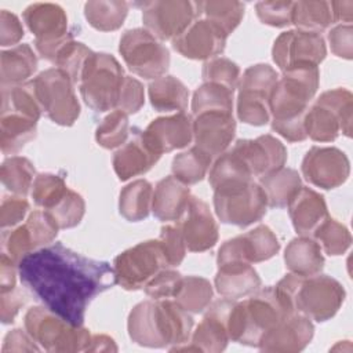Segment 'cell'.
<instances>
[{
	"mask_svg": "<svg viewBox=\"0 0 353 353\" xmlns=\"http://www.w3.org/2000/svg\"><path fill=\"white\" fill-rule=\"evenodd\" d=\"M21 283L46 307L83 325L88 305L116 284L113 266L87 258L61 243L37 248L18 263Z\"/></svg>",
	"mask_w": 353,
	"mask_h": 353,
	"instance_id": "6da1fadb",
	"label": "cell"
},
{
	"mask_svg": "<svg viewBox=\"0 0 353 353\" xmlns=\"http://www.w3.org/2000/svg\"><path fill=\"white\" fill-rule=\"evenodd\" d=\"M320 83V70L313 63H298L277 79L270 94L272 128L288 142L307 138L305 116Z\"/></svg>",
	"mask_w": 353,
	"mask_h": 353,
	"instance_id": "7a4b0ae2",
	"label": "cell"
},
{
	"mask_svg": "<svg viewBox=\"0 0 353 353\" xmlns=\"http://www.w3.org/2000/svg\"><path fill=\"white\" fill-rule=\"evenodd\" d=\"M128 335L145 347H176L188 343L193 319L175 301L148 299L137 303L128 314Z\"/></svg>",
	"mask_w": 353,
	"mask_h": 353,
	"instance_id": "3957f363",
	"label": "cell"
},
{
	"mask_svg": "<svg viewBox=\"0 0 353 353\" xmlns=\"http://www.w3.org/2000/svg\"><path fill=\"white\" fill-rule=\"evenodd\" d=\"M292 313L276 287L259 288L243 302L232 301L228 312L229 339L258 347L261 338Z\"/></svg>",
	"mask_w": 353,
	"mask_h": 353,
	"instance_id": "277c9868",
	"label": "cell"
},
{
	"mask_svg": "<svg viewBox=\"0 0 353 353\" xmlns=\"http://www.w3.org/2000/svg\"><path fill=\"white\" fill-rule=\"evenodd\" d=\"M23 324L34 342L51 353L85 352L92 336L90 330L70 324L44 305L30 307Z\"/></svg>",
	"mask_w": 353,
	"mask_h": 353,
	"instance_id": "5b68a950",
	"label": "cell"
},
{
	"mask_svg": "<svg viewBox=\"0 0 353 353\" xmlns=\"http://www.w3.org/2000/svg\"><path fill=\"white\" fill-rule=\"evenodd\" d=\"M124 72L119 61L108 52H92L80 76L79 88L83 101L94 112L117 108Z\"/></svg>",
	"mask_w": 353,
	"mask_h": 353,
	"instance_id": "8992f818",
	"label": "cell"
},
{
	"mask_svg": "<svg viewBox=\"0 0 353 353\" xmlns=\"http://www.w3.org/2000/svg\"><path fill=\"white\" fill-rule=\"evenodd\" d=\"M353 95L346 88L323 92L305 116L306 135L316 142H332L339 132L352 135Z\"/></svg>",
	"mask_w": 353,
	"mask_h": 353,
	"instance_id": "52a82bcc",
	"label": "cell"
},
{
	"mask_svg": "<svg viewBox=\"0 0 353 353\" xmlns=\"http://www.w3.org/2000/svg\"><path fill=\"white\" fill-rule=\"evenodd\" d=\"M37 99L47 117L59 125L70 127L80 116V103L72 79L58 68L39 73L33 80Z\"/></svg>",
	"mask_w": 353,
	"mask_h": 353,
	"instance_id": "ba28073f",
	"label": "cell"
},
{
	"mask_svg": "<svg viewBox=\"0 0 353 353\" xmlns=\"http://www.w3.org/2000/svg\"><path fill=\"white\" fill-rule=\"evenodd\" d=\"M119 52L132 73L148 80L164 76L171 62L168 48L142 28L128 29L121 34Z\"/></svg>",
	"mask_w": 353,
	"mask_h": 353,
	"instance_id": "9c48e42d",
	"label": "cell"
},
{
	"mask_svg": "<svg viewBox=\"0 0 353 353\" xmlns=\"http://www.w3.org/2000/svg\"><path fill=\"white\" fill-rule=\"evenodd\" d=\"M23 21L34 34L39 55L51 63L59 48L73 40V34L68 30L66 12L58 4L33 3L25 8Z\"/></svg>",
	"mask_w": 353,
	"mask_h": 353,
	"instance_id": "30bf717a",
	"label": "cell"
},
{
	"mask_svg": "<svg viewBox=\"0 0 353 353\" xmlns=\"http://www.w3.org/2000/svg\"><path fill=\"white\" fill-rule=\"evenodd\" d=\"M170 268L159 240H148L123 251L114 258L116 284L124 290L143 288L160 270Z\"/></svg>",
	"mask_w": 353,
	"mask_h": 353,
	"instance_id": "8fae6325",
	"label": "cell"
},
{
	"mask_svg": "<svg viewBox=\"0 0 353 353\" xmlns=\"http://www.w3.org/2000/svg\"><path fill=\"white\" fill-rule=\"evenodd\" d=\"M343 285L327 274L302 277L294 295L295 313L324 323L334 317L345 301Z\"/></svg>",
	"mask_w": 353,
	"mask_h": 353,
	"instance_id": "7c38bea8",
	"label": "cell"
},
{
	"mask_svg": "<svg viewBox=\"0 0 353 353\" xmlns=\"http://www.w3.org/2000/svg\"><path fill=\"white\" fill-rule=\"evenodd\" d=\"M215 214L222 223L247 228L261 221L268 210V199L259 183L214 192Z\"/></svg>",
	"mask_w": 353,
	"mask_h": 353,
	"instance_id": "4fadbf2b",
	"label": "cell"
},
{
	"mask_svg": "<svg viewBox=\"0 0 353 353\" xmlns=\"http://www.w3.org/2000/svg\"><path fill=\"white\" fill-rule=\"evenodd\" d=\"M142 8V21L148 32L160 40H174L199 17L197 1L154 0L137 4Z\"/></svg>",
	"mask_w": 353,
	"mask_h": 353,
	"instance_id": "5bb4252c",
	"label": "cell"
},
{
	"mask_svg": "<svg viewBox=\"0 0 353 353\" xmlns=\"http://www.w3.org/2000/svg\"><path fill=\"white\" fill-rule=\"evenodd\" d=\"M325 55L327 47L323 36L299 29L280 33L272 48V58L283 72L298 63L319 66Z\"/></svg>",
	"mask_w": 353,
	"mask_h": 353,
	"instance_id": "9a60e30c",
	"label": "cell"
},
{
	"mask_svg": "<svg viewBox=\"0 0 353 353\" xmlns=\"http://www.w3.org/2000/svg\"><path fill=\"white\" fill-rule=\"evenodd\" d=\"M301 170L309 183L330 190L346 182L350 174V163L338 148L313 146L306 152Z\"/></svg>",
	"mask_w": 353,
	"mask_h": 353,
	"instance_id": "2e32d148",
	"label": "cell"
},
{
	"mask_svg": "<svg viewBox=\"0 0 353 353\" xmlns=\"http://www.w3.org/2000/svg\"><path fill=\"white\" fill-rule=\"evenodd\" d=\"M233 299L222 298L208 305L207 312L192 334L190 345H181L170 350H196L219 353L226 349L229 339L228 312Z\"/></svg>",
	"mask_w": 353,
	"mask_h": 353,
	"instance_id": "e0dca14e",
	"label": "cell"
},
{
	"mask_svg": "<svg viewBox=\"0 0 353 353\" xmlns=\"http://www.w3.org/2000/svg\"><path fill=\"white\" fill-rule=\"evenodd\" d=\"M228 36L211 21L197 18L182 34L172 40V47L182 57L196 61H210L222 54Z\"/></svg>",
	"mask_w": 353,
	"mask_h": 353,
	"instance_id": "ac0fdd59",
	"label": "cell"
},
{
	"mask_svg": "<svg viewBox=\"0 0 353 353\" xmlns=\"http://www.w3.org/2000/svg\"><path fill=\"white\" fill-rule=\"evenodd\" d=\"M236 132V121L232 113L203 112L193 119L194 146L208 156L218 157L232 143Z\"/></svg>",
	"mask_w": 353,
	"mask_h": 353,
	"instance_id": "d6986e66",
	"label": "cell"
},
{
	"mask_svg": "<svg viewBox=\"0 0 353 353\" xmlns=\"http://www.w3.org/2000/svg\"><path fill=\"white\" fill-rule=\"evenodd\" d=\"M232 150L241 157L252 176L261 178L284 167L287 161L285 146L269 134L255 139H239Z\"/></svg>",
	"mask_w": 353,
	"mask_h": 353,
	"instance_id": "ffe728a7",
	"label": "cell"
},
{
	"mask_svg": "<svg viewBox=\"0 0 353 353\" xmlns=\"http://www.w3.org/2000/svg\"><path fill=\"white\" fill-rule=\"evenodd\" d=\"M178 226L182 232L186 248L192 252L207 251L218 241V225L208 204L194 196L190 197Z\"/></svg>",
	"mask_w": 353,
	"mask_h": 353,
	"instance_id": "44dd1931",
	"label": "cell"
},
{
	"mask_svg": "<svg viewBox=\"0 0 353 353\" xmlns=\"http://www.w3.org/2000/svg\"><path fill=\"white\" fill-rule=\"evenodd\" d=\"M131 138L114 152L112 164L120 181L148 172L161 157L148 139L145 130L132 128Z\"/></svg>",
	"mask_w": 353,
	"mask_h": 353,
	"instance_id": "7402d4cb",
	"label": "cell"
},
{
	"mask_svg": "<svg viewBox=\"0 0 353 353\" xmlns=\"http://www.w3.org/2000/svg\"><path fill=\"white\" fill-rule=\"evenodd\" d=\"M314 327L312 320L301 313H292L269 330L259 341L262 352L290 353L303 350L312 341Z\"/></svg>",
	"mask_w": 353,
	"mask_h": 353,
	"instance_id": "603a6c76",
	"label": "cell"
},
{
	"mask_svg": "<svg viewBox=\"0 0 353 353\" xmlns=\"http://www.w3.org/2000/svg\"><path fill=\"white\" fill-rule=\"evenodd\" d=\"M145 134L160 154L182 149L193 141V119L185 112L157 117L149 123Z\"/></svg>",
	"mask_w": 353,
	"mask_h": 353,
	"instance_id": "cb8c5ba5",
	"label": "cell"
},
{
	"mask_svg": "<svg viewBox=\"0 0 353 353\" xmlns=\"http://www.w3.org/2000/svg\"><path fill=\"white\" fill-rule=\"evenodd\" d=\"M287 207L292 226L299 236L312 237L314 230L330 216L324 196L306 186L298 189Z\"/></svg>",
	"mask_w": 353,
	"mask_h": 353,
	"instance_id": "d4e9b609",
	"label": "cell"
},
{
	"mask_svg": "<svg viewBox=\"0 0 353 353\" xmlns=\"http://www.w3.org/2000/svg\"><path fill=\"white\" fill-rule=\"evenodd\" d=\"M219 295L229 299L250 296L261 288V277L251 263L234 262L218 266L214 280Z\"/></svg>",
	"mask_w": 353,
	"mask_h": 353,
	"instance_id": "484cf974",
	"label": "cell"
},
{
	"mask_svg": "<svg viewBox=\"0 0 353 353\" xmlns=\"http://www.w3.org/2000/svg\"><path fill=\"white\" fill-rule=\"evenodd\" d=\"M190 190L188 185L178 181L174 175L157 182L153 190L152 212L160 221H179L189 201Z\"/></svg>",
	"mask_w": 353,
	"mask_h": 353,
	"instance_id": "4316f807",
	"label": "cell"
},
{
	"mask_svg": "<svg viewBox=\"0 0 353 353\" xmlns=\"http://www.w3.org/2000/svg\"><path fill=\"white\" fill-rule=\"evenodd\" d=\"M284 263L291 273L302 277L319 274L324 268L321 247L313 237H295L285 247Z\"/></svg>",
	"mask_w": 353,
	"mask_h": 353,
	"instance_id": "83f0119b",
	"label": "cell"
},
{
	"mask_svg": "<svg viewBox=\"0 0 353 353\" xmlns=\"http://www.w3.org/2000/svg\"><path fill=\"white\" fill-rule=\"evenodd\" d=\"M1 87L17 85L26 80L37 69V57L29 44H18L0 54Z\"/></svg>",
	"mask_w": 353,
	"mask_h": 353,
	"instance_id": "f1b7e54d",
	"label": "cell"
},
{
	"mask_svg": "<svg viewBox=\"0 0 353 353\" xmlns=\"http://www.w3.org/2000/svg\"><path fill=\"white\" fill-rule=\"evenodd\" d=\"M208 181L214 192H219L247 185L252 181V175L241 157L230 149L216 157L211 165Z\"/></svg>",
	"mask_w": 353,
	"mask_h": 353,
	"instance_id": "f546056e",
	"label": "cell"
},
{
	"mask_svg": "<svg viewBox=\"0 0 353 353\" xmlns=\"http://www.w3.org/2000/svg\"><path fill=\"white\" fill-rule=\"evenodd\" d=\"M148 94L150 105L157 112H183L188 106L189 90L179 79L171 74H164L150 81Z\"/></svg>",
	"mask_w": 353,
	"mask_h": 353,
	"instance_id": "4dcf8cb0",
	"label": "cell"
},
{
	"mask_svg": "<svg viewBox=\"0 0 353 353\" xmlns=\"http://www.w3.org/2000/svg\"><path fill=\"white\" fill-rule=\"evenodd\" d=\"M37 121L19 113H0V146L4 154L18 153L36 137Z\"/></svg>",
	"mask_w": 353,
	"mask_h": 353,
	"instance_id": "1f68e13d",
	"label": "cell"
},
{
	"mask_svg": "<svg viewBox=\"0 0 353 353\" xmlns=\"http://www.w3.org/2000/svg\"><path fill=\"white\" fill-rule=\"evenodd\" d=\"M259 185L266 194L268 207L272 208L287 207L292 196L302 186L299 174L295 170L285 167L261 176Z\"/></svg>",
	"mask_w": 353,
	"mask_h": 353,
	"instance_id": "d6a6232c",
	"label": "cell"
},
{
	"mask_svg": "<svg viewBox=\"0 0 353 353\" xmlns=\"http://www.w3.org/2000/svg\"><path fill=\"white\" fill-rule=\"evenodd\" d=\"M153 186L146 179H135L125 185L119 197V211L130 222L145 219L152 210Z\"/></svg>",
	"mask_w": 353,
	"mask_h": 353,
	"instance_id": "836d02e7",
	"label": "cell"
},
{
	"mask_svg": "<svg viewBox=\"0 0 353 353\" xmlns=\"http://www.w3.org/2000/svg\"><path fill=\"white\" fill-rule=\"evenodd\" d=\"M128 7L127 1L120 0H91L84 4V17L94 29L112 32L124 23Z\"/></svg>",
	"mask_w": 353,
	"mask_h": 353,
	"instance_id": "e575fe53",
	"label": "cell"
},
{
	"mask_svg": "<svg viewBox=\"0 0 353 353\" xmlns=\"http://www.w3.org/2000/svg\"><path fill=\"white\" fill-rule=\"evenodd\" d=\"M292 23L299 30L320 33L335 23L331 1L303 0L294 3Z\"/></svg>",
	"mask_w": 353,
	"mask_h": 353,
	"instance_id": "d590c367",
	"label": "cell"
},
{
	"mask_svg": "<svg viewBox=\"0 0 353 353\" xmlns=\"http://www.w3.org/2000/svg\"><path fill=\"white\" fill-rule=\"evenodd\" d=\"M19 113L33 120H39L43 109L36 95L33 81H26L17 85L1 87V112Z\"/></svg>",
	"mask_w": 353,
	"mask_h": 353,
	"instance_id": "8d00e7d4",
	"label": "cell"
},
{
	"mask_svg": "<svg viewBox=\"0 0 353 353\" xmlns=\"http://www.w3.org/2000/svg\"><path fill=\"white\" fill-rule=\"evenodd\" d=\"M270 94L256 88H239L237 117L240 121L261 127L270 121Z\"/></svg>",
	"mask_w": 353,
	"mask_h": 353,
	"instance_id": "74e56055",
	"label": "cell"
},
{
	"mask_svg": "<svg viewBox=\"0 0 353 353\" xmlns=\"http://www.w3.org/2000/svg\"><path fill=\"white\" fill-rule=\"evenodd\" d=\"M212 294V285L207 279L186 276L181 279L174 301L189 313H200L211 303Z\"/></svg>",
	"mask_w": 353,
	"mask_h": 353,
	"instance_id": "f35d334b",
	"label": "cell"
},
{
	"mask_svg": "<svg viewBox=\"0 0 353 353\" xmlns=\"http://www.w3.org/2000/svg\"><path fill=\"white\" fill-rule=\"evenodd\" d=\"M200 15L216 25L226 36H229L241 22L244 17V4L234 0H210L197 1Z\"/></svg>",
	"mask_w": 353,
	"mask_h": 353,
	"instance_id": "ab89813d",
	"label": "cell"
},
{
	"mask_svg": "<svg viewBox=\"0 0 353 353\" xmlns=\"http://www.w3.org/2000/svg\"><path fill=\"white\" fill-rule=\"evenodd\" d=\"M0 178L4 188L17 196H26L33 186L36 170L32 161L22 156H11L1 164Z\"/></svg>",
	"mask_w": 353,
	"mask_h": 353,
	"instance_id": "60d3db41",
	"label": "cell"
},
{
	"mask_svg": "<svg viewBox=\"0 0 353 353\" xmlns=\"http://www.w3.org/2000/svg\"><path fill=\"white\" fill-rule=\"evenodd\" d=\"M211 156H208L199 148L193 146L189 150H185L172 159V175L188 186L194 185L204 179L211 165Z\"/></svg>",
	"mask_w": 353,
	"mask_h": 353,
	"instance_id": "b9f144b4",
	"label": "cell"
},
{
	"mask_svg": "<svg viewBox=\"0 0 353 353\" xmlns=\"http://www.w3.org/2000/svg\"><path fill=\"white\" fill-rule=\"evenodd\" d=\"M233 110V91L215 84L204 83L193 94L192 113L193 116L203 112H226Z\"/></svg>",
	"mask_w": 353,
	"mask_h": 353,
	"instance_id": "7bdbcfd3",
	"label": "cell"
},
{
	"mask_svg": "<svg viewBox=\"0 0 353 353\" xmlns=\"http://www.w3.org/2000/svg\"><path fill=\"white\" fill-rule=\"evenodd\" d=\"M130 134L128 114L120 109L112 110L97 127L95 139L105 149H114L127 142Z\"/></svg>",
	"mask_w": 353,
	"mask_h": 353,
	"instance_id": "ee69618b",
	"label": "cell"
},
{
	"mask_svg": "<svg viewBox=\"0 0 353 353\" xmlns=\"http://www.w3.org/2000/svg\"><path fill=\"white\" fill-rule=\"evenodd\" d=\"M312 237L323 247L325 254L332 256L345 254L352 243L349 229L331 216L314 230Z\"/></svg>",
	"mask_w": 353,
	"mask_h": 353,
	"instance_id": "f6af8a7d",
	"label": "cell"
},
{
	"mask_svg": "<svg viewBox=\"0 0 353 353\" xmlns=\"http://www.w3.org/2000/svg\"><path fill=\"white\" fill-rule=\"evenodd\" d=\"M91 54L92 51L85 44L69 40L59 48L52 63L58 69L63 70L72 79L73 83H79L84 65Z\"/></svg>",
	"mask_w": 353,
	"mask_h": 353,
	"instance_id": "bcb514c9",
	"label": "cell"
},
{
	"mask_svg": "<svg viewBox=\"0 0 353 353\" xmlns=\"http://www.w3.org/2000/svg\"><path fill=\"white\" fill-rule=\"evenodd\" d=\"M68 192L65 181L54 174H37L32 186V199L36 205L50 210Z\"/></svg>",
	"mask_w": 353,
	"mask_h": 353,
	"instance_id": "7dc6e473",
	"label": "cell"
},
{
	"mask_svg": "<svg viewBox=\"0 0 353 353\" xmlns=\"http://www.w3.org/2000/svg\"><path fill=\"white\" fill-rule=\"evenodd\" d=\"M46 211L52 215L59 229H70L81 222L85 212V203L77 192L68 189L65 196Z\"/></svg>",
	"mask_w": 353,
	"mask_h": 353,
	"instance_id": "c3c4849f",
	"label": "cell"
},
{
	"mask_svg": "<svg viewBox=\"0 0 353 353\" xmlns=\"http://www.w3.org/2000/svg\"><path fill=\"white\" fill-rule=\"evenodd\" d=\"M201 76L204 83H215L234 91L240 81V68L232 59L216 57L203 65Z\"/></svg>",
	"mask_w": 353,
	"mask_h": 353,
	"instance_id": "681fc988",
	"label": "cell"
},
{
	"mask_svg": "<svg viewBox=\"0 0 353 353\" xmlns=\"http://www.w3.org/2000/svg\"><path fill=\"white\" fill-rule=\"evenodd\" d=\"M1 250L12 261L19 263V261L26 256L29 252L36 250L32 234L26 226L18 225L10 230H3L1 233Z\"/></svg>",
	"mask_w": 353,
	"mask_h": 353,
	"instance_id": "f907efd6",
	"label": "cell"
},
{
	"mask_svg": "<svg viewBox=\"0 0 353 353\" xmlns=\"http://www.w3.org/2000/svg\"><path fill=\"white\" fill-rule=\"evenodd\" d=\"M294 3L295 1L281 0L258 1L255 4V11L262 23L273 28H284L292 25Z\"/></svg>",
	"mask_w": 353,
	"mask_h": 353,
	"instance_id": "816d5d0a",
	"label": "cell"
},
{
	"mask_svg": "<svg viewBox=\"0 0 353 353\" xmlns=\"http://www.w3.org/2000/svg\"><path fill=\"white\" fill-rule=\"evenodd\" d=\"M25 223L32 234L36 250L48 245L57 237L59 230L57 221L46 210L30 212Z\"/></svg>",
	"mask_w": 353,
	"mask_h": 353,
	"instance_id": "f5cc1de1",
	"label": "cell"
},
{
	"mask_svg": "<svg viewBox=\"0 0 353 353\" xmlns=\"http://www.w3.org/2000/svg\"><path fill=\"white\" fill-rule=\"evenodd\" d=\"M159 241L168 266L174 268L181 265L186 254V244L178 223L163 226Z\"/></svg>",
	"mask_w": 353,
	"mask_h": 353,
	"instance_id": "db71d44e",
	"label": "cell"
},
{
	"mask_svg": "<svg viewBox=\"0 0 353 353\" xmlns=\"http://www.w3.org/2000/svg\"><path fill=\"white\" fill-rule=\"evenodd\" d=\"M181 273L170 268L160 270L145 287V294L150 299H168L174 298L181 283Z\"/></svg>",
	"mask_w": 353,
	"mask_h": 353,
	"instance_id": "11a10c76",
	"label": "cell"
},
{
	"mask_svg": "<svg viewBox=\"0 0 353 353\" xmlns=\"http://www.w3.org/2000/svg\"><path fill=\"white\" fill-rule=\"evenodd\" d=\"M277 79L279 74L270 65L256 63L244 70L237 88H259L272 92Z\"/></svg>",
	"mask_w": 353,
	"mask_h": 353,
	"instance_id": "9f6ffc18",
	"label": "cell"
},
{
	"mask_svg": "<svg viewBox=\"0 0 353 353\" xmlns=\"http://www.w3.org/2000/svg\"><path fill=\"white\" fill-rule=\"evenodd\" d=\"M143 103H145V90L142 83L135 77L125 76L120 90L116 109H120L127 114H134L143 106Z\"/></svg>",
	"mask_w": 353,
	"mask_h": 353,
	"instance_id": "6f0895ef",
	"label": "cell"
},
{
	"mask_svg": "<svg viewBox=\"0 0 353 353\" xmlns=\"http://www.w3.org/2000/svg\"><path fill=\"white\" fill-rule=\"evenodd\" d=\"M29 203L22 196H6L0 205V226L3 230L15 228L28 214Z\"/></svg>",
	"mask_w": 353,
	"mask_h": 353,
	"instance_id": "680465c9",
	"label": "cell"
},
{
	"mask_svg": "<svg viewBox=\"0 0 353 353\" xmlns=\"http://www.w3.org/2000/svg\"><path fill=\"white\" fill-rule=\"evenodd\" d=\"M328 43L334 55L352 59L353 58V26L352 25H336L328 33Z\"/></svg>",
	"mask_w": 353,
	"mask_h": 353,
	"instance_id": "91938a15",
	"label": "cell"
},
{
	"mask_svg": "<svg viewBox=\"0 0 353 353\" xmlns=\"http://www.w3.org/2000/svg\"><path fill=\"white\" fill-rule=\"evenodd\" d=\"M23 28L18 17L7 10L0 11V44L14 46L23 37ZM18 46V44H17Z\"/></svg>",
	"mask_w": 353,
	"mask_h": 353,
	"instance_id": "94428289",
	"label": "cell"
},
{
	"mask_svg": "<svg viewBox=\"0 0 353 353\" xmlns=\"http://www.w3.org/2000/svg\"><path fill=\"white\" fill-rule=\"evenodd\" d=\"M40 347L34 342V339L28 334V331L15 328L10 331L3 342L1 353L8 352H39Z\"/></svg>",
	"mask_w": 353,
	"mask_h": 353,
	"instance_id": "6125c7cd",
	"label": "cell"
},
{
	"mask_svg": "<svg viewBox=\"0 0 353 353\" xmlns=\"http://www.w3.org/2000/svg\"><path fill=\"white\" fill-rule=\"evenodd\" d=\"M26 298L17 287L8 292H3L0 296V319L1 323L10 324L14 321L19 309L25 305Z\"/></svg>",
	"mask_w": 353,
	"mask_h": 353,
	"instance_id": "be15d7a7",
	"label": "cell"
},
{
	"mask_svg": "<svg viewBox=\"0 0 353 353\" xmlns=\"http://www.w3.org/2000/svg\"><path fill=\"white\" fill-rule=\"evenodd\" d=\"M18 263L1 252L0 258V292H8L15 288Z\"/></svg>",
	"mask_w": 353,
	"mask_h": 353,
	"instance_id": "e7e4bbea",
	"label": "cell"
},
{
	"mask_svg": "<svg viewBox=\"0 0 353 353\" xmlns=\"http://www.w3.org/2000/svg\"><path fill=\"white\" fill-rule=\"evenodd\" d=\"M331 7L334 11L335 22L341 21L343 25H352L353 19V1L343 0V1H331Z\"/></svg>",
	"mask_w": 353,
	"mask_h": 353,
	"instance_id": "03108f58",
	"label": "cell"
},
{
	"mask_svg": "<svg viewBox=\"0 0 353 353\" xmlns=\"http://www.w3.org/2000/svg\"><path fill=\"white\" fill-rule=\"evenodd\" d=\"M85 352H117V346L108 335H92Z\"/></svg>",
	"mask_w": 353,
	"mask_h": 353,
	"instance_id": "003e7915",
	"label": "cell"
}]
</instances>
